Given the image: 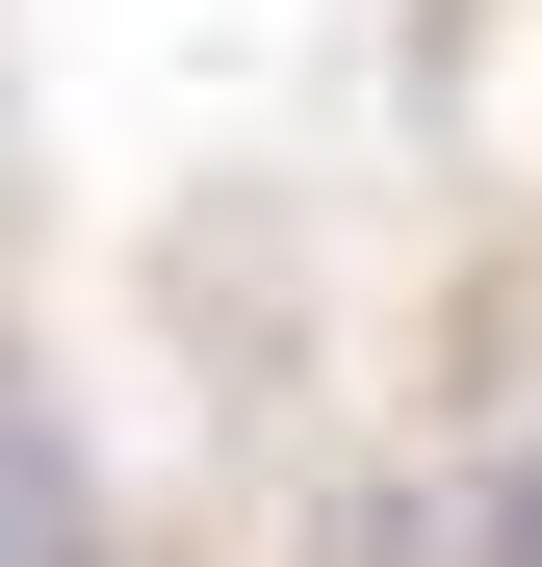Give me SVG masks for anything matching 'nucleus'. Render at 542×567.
<instances>
[{
	"mask_svg": "<svg viewBox=\"0 0 542 567\" xmlns=\"http://www.w3.org/2000/svg\"><path fill=\"white\" fill-rule=\"evenodd\" d=\"M0 567H104V464H78V413L0 361Z\"/></svg>",
	"mask_w": 542,
	"mask_h": 567,
	"instance_id": "f257e3e1",
	"label": "nucleus"
},
{
	"mask_svg": "<svg viewBox=\"0 0 542 567\" xmlns=\"http://www.w3.org/2000/svg\"><path fill=\"white\" fill-rule=\"evenodd\" d=\"M491 567H542V439H517V464H491Z\"/></svg>",
	"mask_w": 542,
	"mask_h": 567,
	"instance_id": "f03ea898",
	"label": "nucleus"
}]
</instances>
